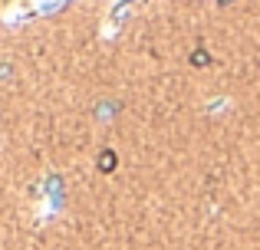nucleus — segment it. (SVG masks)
I'll use <instances>...</instances> for the list:
<instances>
[{"mask_svg": "<svg viewBox=\"0 0 260 250\" xmlns=\"http://www.w3.org/2000/svg\"><path fill=\"white\" fill-rule=\"evenodd\" d=\"M191 63H194V66H208V53H204V50H198L194 56H191Z\"/></svg>", "mask_w": 260, "mask_h": 250, "instance_id": "nucleus-1", "label": "nucleus"}, {"mask_svg": "<svg viewBox=\"0 0 260 250\" xmlns=\"http://www.w3.org/2000/svg\"><path fill=\"white\" fill-rule=\"evenodd\" d=\"M99 165H102V168H106V171H109V168L115 165V155H112V152H106V155H102V158H99Z\"/></svg>", "mask_w": 260, "mask_h": 250, "instance_id": "nucleus-2", "label": "nucleus"}]
</instances>
